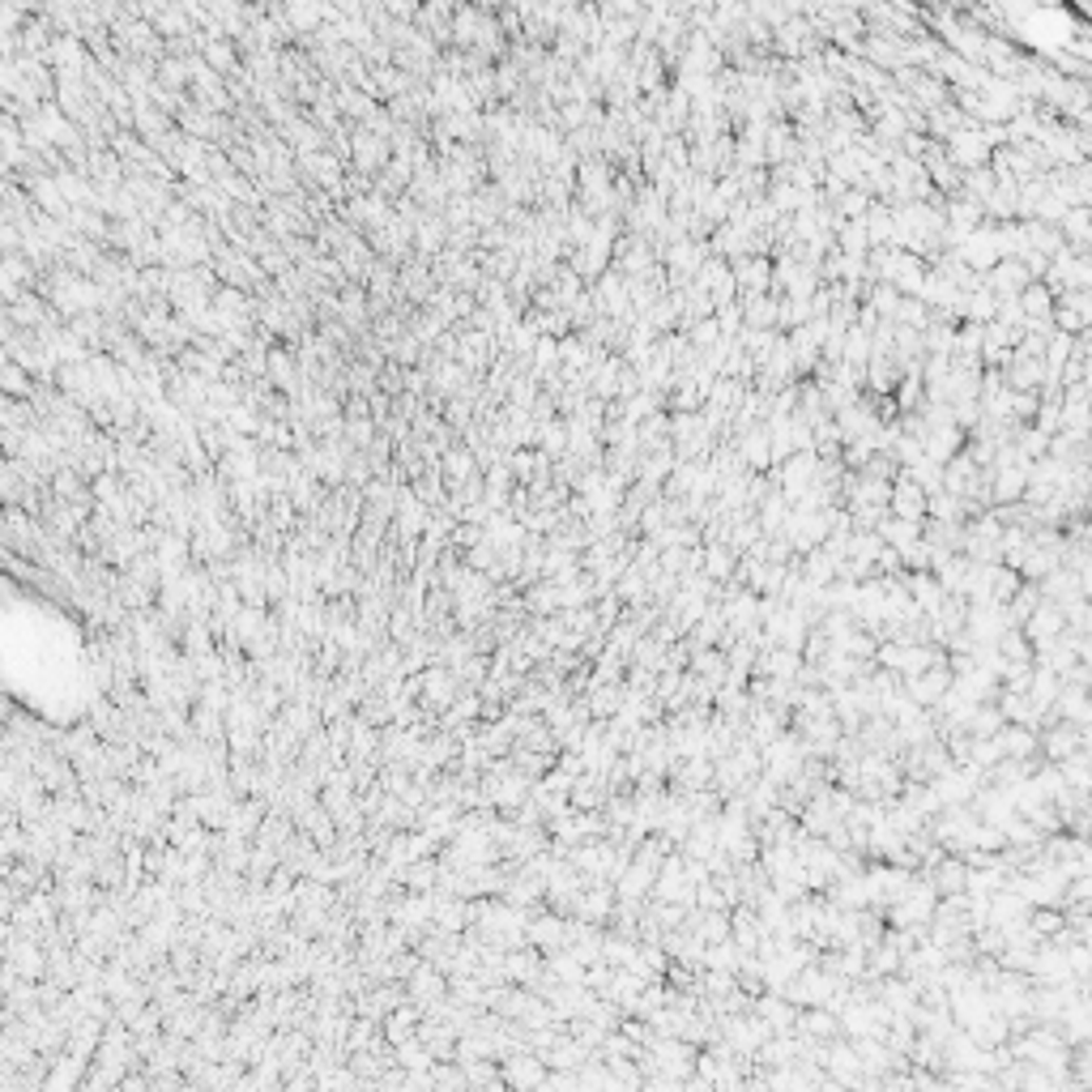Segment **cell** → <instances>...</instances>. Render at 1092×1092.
I'll use <instances>...</instances> for the list:
<instances>
[{
  "mask_svg": "<svg viewBox=\"0 0 1092 1092\" xmlns=\"http://www.w3.org/2000/svg\"><path fill=\"white\" fill-rule=\"evenodd\" d=\"M939 696H947V675H943V671L918 675V683H914V700L930 704V700H939Z\"/></svg>",
  "mask_w": 1092,
  "mask_h": 1092,
  "instance_id": "cell-1",
  "label": "cell"
}]
</instances>
